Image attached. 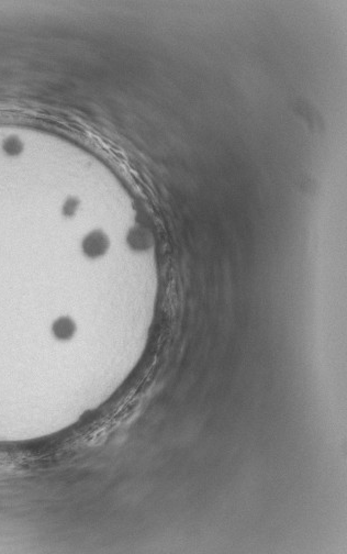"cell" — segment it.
<instances>
[{"label":"cell","mask_w":347,"mask_h":554,"mask_svg":"<svg viewBox=\"0 0 347 554\" xmlns=\"http://www.w3.org/2000/svg\"><path fill=\"white\" fill-rule=\"evenodd\" d=\"M109 238L104 231L92 230L82 241V251L86 258L96 260L101 258L109 249Z\"/></svg>","instance_id":"6da1fadb"},{"label":"cell","mask_w":347,"mask_h":554,"mask_svg":"<svg viewBox=\"0 0 347 554\" xmlns=\"http://www.w3.org/2000/svg\"><path fill=\"white\" fill-rule=\"evenodd\" d=\"M52 333L59 341H68L76 333V325L69 317H60L53 323Z\"/></svg>","instance_id":"7a4b0ae2"},{"label":"cell","mask_w":347,"mask_h":554,"mask_svg":"<svg viewBox=\"0 0 347 554\" xmlns=\"http://www.w3.org/2000/svg\"><path fill=\"white\" fill-rule=\"evenodd\" d=\"M3 152L9 156H17L22 153L23 151V143L16 136H10L7 140H4L2 144Z\"/></svg>","instance_id":"3957f363"},{"label":"cell","mask_w":347,"mask_h":554,"mask_svg":"<svg viewBox=\"0 0 347 554\" xmlns=\"http://www.w3.org/2000/svg\"><path fill=\"white\" fill-rule=\"evenodd\" d=\"M79 205H81V200H79L77 197L69 196L63 203L62 215L65 218H73L75 215H76Z\"/></svg>","instance_id":"277c9868"}]
</instances>
